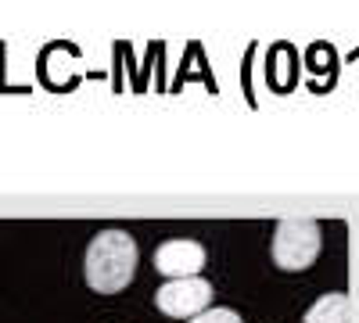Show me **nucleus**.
<instances>
[{
    "label": "nucleus",
    "mask_w": 359,
    "mask_h": 323,
    "mask_svg": "<svg viewBox=\"0 0 359 323\" xmlns=\"http://www.w3.org/2000/svg\"><path fill=\"white\" fill-rule=\"evenodd\" d=\"M158 309L165 316H176V319H194L208 309L212 302V284L201 280V277H187V280H169L158 287L155 295Z\"/></svg>",
    "instance_id": "obj_3"
},
{
    "label": "nucleus",
    "mask_w": 359,
    "mask_h": 323,
    "mask_svg": "<svg viewBox=\"0 0 359 323\" xmlns=\"http://www.w3.org/2000/svg\"><path fill=\"white\" fill-rule=\"evenodd\" d=\"M187 323H241V316H237L233 309H205L201 316H194Z\"/></svg>",
    "instance_id": "obj_6"
},
{
    "label": "nucleus",
    "mask_w": 359,
    "mask_h": 323,
    "mask_svg": "<svg viewBox=\"0 0 359 323\" xmlns=\"http://www.w3.org/2000/svg\"><path fill=\"white\" fill-rule=\"evenodd\" d=\"M302 323H348V298L341 295V291H334V295H323Z\"/></svg>",
    "instance_id": "obj_5"
},
{
    "label": "nucleus",
    "mask_w": 359,
    "mask_h": 323,
    "mask_svg": "<svg viewBox=\"0 0 359 323\" xmlns=\"http://www.w3.org/2000/svg\"><path fill=\"white\" fill-rule=\"evenodd\" d=\"M86 284L97 295H118L137 273V241L123 230H101L86 248Z\"/></svg>",
    "instance_id": "obj_1"
},
{
    "label": "nucleus",
    "mask_w": 359,
    "mask_h": 323,
    "mask_svg": "<svg viewBox=\"0 0 359 323\" xmlns=\"http://www.w3.org/2000/svg\"><path fill=\"white\" fill-rule=\"evenodd\" d=\"M155 270L172 277V280H187V277H198L205 270V248L198 241H187V238H176V241H165L155 248Z\"/></svg>",
    "instance_id": "obj_4"
},
{
    "label": "nucleus",
    "mask_w": 359,
    "mask_h": 323,
    "mask_svg": "<svg viewBox=\"0 0 359 323\" xmlns=\"http://www.w3.org/2000/svg\"><path fill=\"white\" fill-rule=\"evenodd\" d=\"M320 226L313 219H280L273 230V262L287 273L309 270L320 255Z\"/></svg>",
    "instance_id": "obj_2"
}]
</instances>
